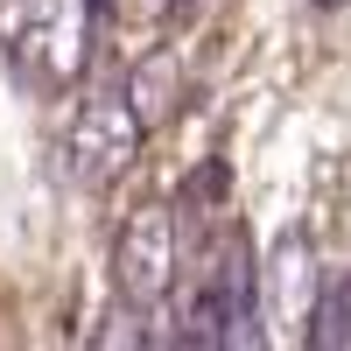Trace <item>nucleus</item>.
I'll use <instances>...</instances> for the list:
<instances>
[{
	"label": "nucleus",
	"instance_id": "nucleus-1",
	"mask_svg": "<svg viewBox=\"0 0 351 351\" xmlns=\"http://www.w3.org/2000/svg\"><path fill=\"white\" fill-rule=\"evenodd\" d=\"M176 211L169 204H141V211L120 225V239H112V281H120V295L134 309H162L169 288H176Z\"/></svg>",
	"mask_w": 351,
	"mask_h": 351
},
{
	"label": "nucleus",
	"instance_id": "nucleus-2",
	"mask_svg": "<svg viewBox=\"0 0 351 351\" xmlns=\"http://www.w3.org/2000/svg\"><path fill=\"white\" fill-rule=\"evenodd\" d=\"M141 141H148V127L134 120L127 92H99V99H84V106H77V120H71V141H64L71 176L99 190V183H112V176H127V169H134Z\"/></svg>",
	"mask_w": 351,
	"mask_h": 351
},
{
	"label": "nucleus",
	"instance_id": "nucleus-3",
	"mask_svg": "<svg viewBox=\"0 0 351 351\" xmlns=\"http://www.w3.org/2000/svg\"><path fill=\"white\" fill-rule=\"evenodd\" d=\"M260 295H267V309L281 316H309L316 309V267H309V246L302 239H281L267 274H260Z\"/></svg>",
	"mask_w": 351,
	"mask_h": 351
},
{
	"label": "nucleus",
	"instance_id": "nucleus-4",
	"mask_svg": "<svg viewBox=\"0 0 351 351\" xmlns=\"http://www.w3.org/2000/svg\"><path fill=\"white\" fill-rule=\"evenodd\" d=\"M176 99H183V71H176V56H169V49L141 56L134 77H127V106H134V120H141V127H162L169 112H176Z\"/></svg>",
	"mask_w": 351,
	"mask_h": 351
},
{
	"label": "nucleus",
	"instance_id": "nucleus-5",
	"mask_svg": "<svg viewBox=\"0 0 351 351\" xmlns=\"http://www.w3.org/2000/svg\"><path fill=\"white\" fill-rule=\"evenodd\" d=\"M309 344L316 351H351V274L337 288H316V309H309Z\"/></svg>",
	"mask_w": 351,
	"mask_h": 351
},
{
	"label": "nucleus",
	"instance_id": "nucleus-6",
	"mask_svg": "<svg viewBox=\"0 0 351 351\" xmlns=\"http://www.w3.org/2000/svg\"><path fill=\"white\" fill-rule=\"evenodd\" d=\"M218 197H225V169H218V162H204L190 183H183V211H204V204H218Z\"/></svg>",
	"mask_w": 351,
	"mask_h": 351
},
{
	"label": "nucleus",
	"instance_id": "nucleus-7",
	"mask_svg": "<svg viewBox=\"0 0 351 351\" xmlns=\"http://www.w3.org/2000/svg\"><path fill=\"white\" fill-rule=\"evenodd\" d=\"M324 8H344V0H324Z\"/></svg>",
	"mask_w": 351,
	"mask_h": 351
}]
</instances>
